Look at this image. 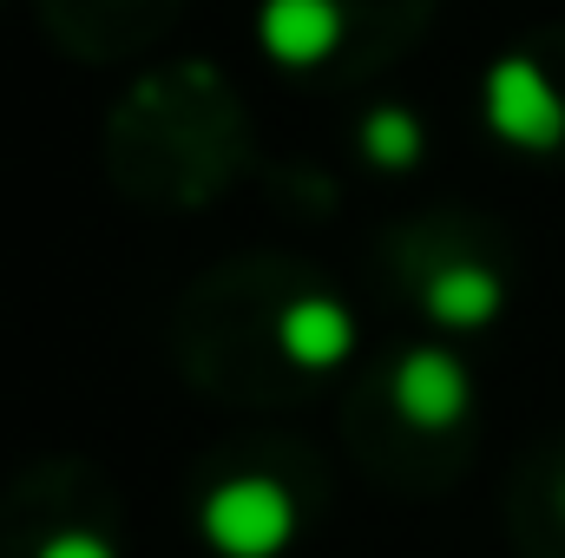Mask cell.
Segmentation results:
<instances>
[{"label":"cell","instance_id":"3957f363","mask_svg":"<svg viewBox=\"0 0 565 558\" xmlns=\"http://www.w3.org/2000/svg\"><path fill=\"white\" fill-rule=\"evenodd\" d=\"M53 558H99V552H93V546H60Z\"/></svg>","mask_w":565,"mask_h":558},{"label":"cell","instance_id":"6da1fadb","mask_svg":"<svg viewBox=\"0 0 565 558\" xmlns=\"http://www.w3.org/2000/svg\"><path fill=\"white\" fill-rule=\"evenodd\" d=\"M277 526H282V513H277L270 493H224V506H217V533H224L231 546H250V552H257Z\"/></svg>","mask_w":565,"mask_h":558},{"label":"cell","instance_id":"7a4b0ae2","mask_svg":"<svg viewBox=\"0 0 565 558\" xmlns=\"http://www.w3.org/2000/svg\"><path fill=\"white\" fill-rule=\"evenodd\" d=\"M402 395H408V408H415L422 420H440V415H454V408H460V382H454V368H447V362H434V355L408 368Z\"/></svg>","mask_w":565,"mask_h":558}]
</instances>
